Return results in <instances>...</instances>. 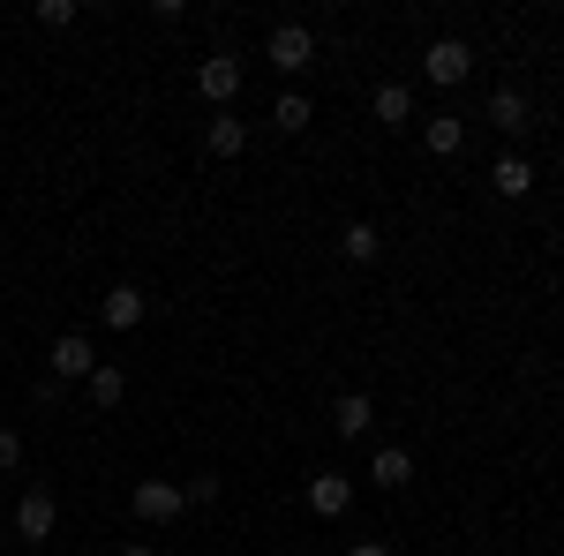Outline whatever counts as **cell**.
Masks as SVG:
<instances>
[{
    "label": "cell",
    "instance_id": "23",
    "mask_svg": "<svg viewBox=\"0 0 564 556\" xmlns=\"http://www.w3.org/2000/svg\"><path fill=\"white\" fill-rule=\"evenodd\" d=\"M121 556H166V549H151V542H129V549H121Z\"/></svg>",
    "mask_w": 564,
    "mask_h": 556
},
{
    "label": "cell",
    "instance_id": "4",
    "mask_svg": "<svg viewBox=\"0 0 564 556\" xmlns=\"http://www.w3.org/2000/svg\"><path fill=\"white\" fill-rule=\"evenodd\" d=\"M263 53H271V68H286V76H308V68H316V39H308L302 23H279Z\"/></svg>",
    "mask_w": 564,
    "mask_h": 556
},
{
    "label": "cell",
    "instance_id": "18",
    "mask_svg": "<svg viewBox=\"0 0 564 556\" xmlns=\"http://www.w3.org/2000/svg\"><path fill=\"white\" fill-rule=\"evenodd\" d=\"M271 121H279V129H286V135H302L308 121H316V113H308V98H302V90H286V98H279V113H271Z\"/></svg>",
    "mask_w": 564,
    "mask_h": 556
},
{
    "label": "cell",
    "instance_id": "12",
    "mask_svg": "<svg viewBox=\"0 0 564 556\" xmlns=\"http://www.w3.org/2000/svg\"><path fill=\"white\" fill-rule=\"evenodd\" d=\"M204 143H212V159H241V151H249V121H241V113H212Z\"/></svg>",
    "mask_w": 564,
    "mask_h": 556
},
{
    "label": "cell",
    "instance_id": "9",
    "mask_svg": "<svg viewBox=\"0 0 564 556\" xmlns=\"http://www.w3.org/2000/svg\"><path fill=\"white\" fill-rule=\"evenodd\" d=\"M347 504H354V473H332V467H324L316 481H308V512H316V519H339Z\"/></svg>",
    "mask_w": 564,
    "mask_h": 556
},
{
    "label": "cell",
    "instance_id": "16",
    "mask_svg": "<svg viewBox=\"0 0 564 556\" xmlns=\"http://www.w3.org/2000/svg\"><path fill=\"white\" fill-rule=\"evenodd\" d=\"M377 249H384V233H377L369 218H354L347 233H339V257H347V263H377Z\"/></svg>",
    "mask_w": 564,
    "mask_h": 556
},
{
    "label": "cell",
    "instance_id": "13",
    "mask_svg": "<svg viewBox=\"0 0 564 556\" xmlns=\"http://www.w3.org/2000/svg\"><path fill=\"white\" fill-rule=\"evenodd\" d=\"M369 481H377V489H406V481H414V451H399V444H384V451L369 459Z\"/></svg>",
    "mask_w": 564,
    "mask_h": 556
},
{
    "label": "cell",
    "instance_id": "7",
    "mask_svg": "<svg viewBox=\"0 0 564 556\" xmlns=\"http://www.w3.org/2000/svg\"><path fill=\"white\" fill-rule=\"evenodd\" d=\"M143 308H151V301H143V286H129V279H121V286H106V301H98V324L135 331V324H143Z\"/></svg>",
    "mask_w": 564,
    "mask_h": 556
},
{
    "label": "cell",
    "instance_id": "8",
    "mask_svg": "<svg viewBox=\"0 0 564 556\" xmlns=\"http://www.w3.org/2000/svg\"><path fill=\"white\" fill-rule=\"evenodd\" d=\"M90 369H98L90 339H84V331H61V339H53V384H68V377H84V384H90Z\"/></svg>",
    "mask_w": 564,
    "mask_h": 556
},
{
    "label": "cell",
    "instance_id": "21",
    "mask_svg": "<svg viewBox=\"0 0 564 556\" xmlns=\"http://www.w3.org/2000/svg\"><path fill=\"white\" fill-rule=\"evenodd\" d=\"M188 504H218V473H196L188 481Z\"/></svg>",
    "mask_w": 564,
    "mask_h": 556
},
{
    "label": "cell",
    "instance_id": "3",
    "mask_svg": "<svg viewBox=\"0 0 564 556\" xmlns=\"http://www.w3.org/2000/svg\"><path fill=\"white\" fill-rule=\"evenodd\" d=\"M196 90L212 98L218 113H234V98H241V53H212V61L196 68Z\"/></svg>",
    "mask_w": 564,
    "mask_h": 556
},
{
    "label": "cell",
    "instance_id": "14",
    "mask_svg": "<svg viewBox=\"0 0 564 556\" xmlns=\"http://www.w3.org/2000/svg\"><path fill=\"white\" fill-rule=\"evenodd\" d=\"M422 143H430L436 159H452V151L467 143V121H459V113H430V121H422Z\"/></svg>",
    "mask_w": 564,
    "mask_h": 556
},
{
    "label": "cell",
    "instance_id": "10",
    "mask_svg": "<svg viewBox=\"0 0 564 556\" xmlns=\"http://www.w3.org/2000/svg\"><path fill=\"white\" fill-rule=\"evenodd\" d=\"M489 129H505V135H527L534 129V106H527V90H497V98H489Z\"/></svg>",
    "mask_w": 564,
    "mask_h": 556
},
{
    "label": "cell",
    "instance_id": "1",
    "mask_svg": "<svg viewBox=\"0 0 564 556\" xmlns=\"http://www.w3.org/2000/svg\"><path fill=\"white\" fill-rule=\"evenodd\" d=\"M129 512L143 519V526H166V519H181V512H188V489H181V481H135Z\"/></svg>",
    "mask_w": 564,
    "mask_h": 556
},
{
    "label": "cell",
    "instance_id": "22",
    "mask_svg": "<svg viewBox=\"0 0 564 556\" xmlns=\"http://www.w3.org/2000/svg\"><path fill=\"white\" fill-rule=\"evenodd\" d=\"M347 556H391V542H354Z\"/></svg>",
    "mask_w": 564,
    "mask_h": 556
},
{
    "label": "cell",
    "instance_id": "11",
    "mask_svg": "<svg viewBox=\"0 0 564 556\" xmlns=\"http://www.w3.org/2000/svg\"><path fill=\"white\" fill-rule=\"evenodd\" d=\"M369 121L406 129V121H414V90H406V84H377V98H369Z\"/></svg>",
    "mask_w": 564,
    "mask_h": 556
},
{
    "label": "cell",
    "instance_id": "17",
    "mask_svg": "<svg viewBox=\"0 0 564 556\" xmlns=\"http://www.w3.org/2000/svg\"><path fill=\"white\" fill-rule=\"evenodd\" d=\"M121 391H129V377H121L113 361H98V369H90V406H121Z\"/></svg>",
    "mask_w": 564,
    "mask_h": 556
},
{
    "label": "cell",
    "instance_id": "20",
    "mask_svg": "<svg viewBox=\"0 0 564 556\" xmlns=\"http://www.w3.org/2000/svg\"><path fill=\"white\" fill-rule=\"evenodd\" d=\"M23 467V436H15V428H0V473H15Z\"/></svg>",
    "mask_w": 564,
    "mask_h": 556
},
{
    "label": "cell",
    "instance_id": "19",
    "mask_svg": "<svg viewBox=\"0 0 564 556\" xmlns=\"http://www.w3.org/2000/svg\"><path fill=\"white\" fill-rule=\"evenodd\" d=\"M39 23L45 31H68L76 23V0H39Z\"/></svg>",
    "mask_w": 564,
    "mask_h": 556
},
{
    "label": "cell",
    "instance_id": "5",
    "mask_svg": "<svg viewBox=\"0 0 564 556\" xmlns=\"http://www.w3.org/2000/svg\"><path fill=\"white\" fill-rule=\"evenodd\" d=\"M53 526H61L53 489H23V504H15V534H23V542H53Z\"/></svg>",
    "mask_w": 564,
    "mask_h": 556
},
{
    "label": "cell",
    "instance_id": "2",
    "mask_svg": "<svg viewBox=\"0 0 564 556\" xmlns=\"http://www.w3.org/2000/svg\"><path fill=\"white\" fill-rule=\"evenodd\" d=\"M422 76H430V84H467V76H475V45L467 39H436L430 53H422Z\"/></svg>",
    "mask_w": 564,
    "mask_h": 556
},
{
    "label": "cell",
    "instance_id": "15",
    "mask_svg": "<svg viewBox=\"0 0 564 556\" xmlns=\"http://www.w3.org/2000/svg\"><path fill=\"white\" fill-rule=\"evenodd\" d=\"M489 188H497V196H527V188H534V166H527L520 151H505V159L489 166Z\"/></svg>",
    "mask_w": 564,
    "mask_h": 556
},
{
    "label": "cell",
    "instance_id": "6",
    "mask_svg": "<svg viewBox=\"0 0 564 556\" xmlns=\"http://www.w3.org/2000/svg\"><path fill=\"white\" fill-rule=\"evenodd\" d=\"M369 428H377V399H369V391H347V399L332 406V436H339V444H361Z\"/></svg>",
    "mask_w": 564,
    "mask_h": 556
}]
</instances>
